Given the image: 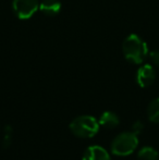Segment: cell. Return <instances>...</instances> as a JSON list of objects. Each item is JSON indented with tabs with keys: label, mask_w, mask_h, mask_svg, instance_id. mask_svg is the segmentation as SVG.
Segmentation results:
<instances>
[{
	"label": "cell",
	"mask_w": 159,
	"mask_h": 160,
	"mask_svg": "<svg viewBox=\"0 0 159 160\" xmlns=\"http://www.w3.org/2000/svg\"><path fill=\"white\" fill-rule=\"evenodd\" d=\"M122 51L125 59L134 64H141L148 55L147 44L136 34H131L125 38Z\"/></svg>",
	"instance_id": "cell-1"
},
{
	"label": "cell",
	"mask_w": 159,
	"mask_h": 160,
	"mask_svg": "<svg viewBox=\"0 0 159 160\" xmlns=\"http://www.w3.org/2000/svg\"><path fill=\"white\" fill-rule=\"evenodd\" d=\"M99 125V122L94 117L84 114L73 119L69 125V128L73 135L80 138H91L98 133Z\"/></svg>",
	"instance_id": "cell-2"
},
{
	"label": "cell",
	"mask_w": 159,
	"mask_h": 160,
	"mask_svg": "<svg viewBox=\"0 0 159 160\" xmlns=\"http://www.w3.org/2000/svg\"><path fill=\"white\" fill-rule=\"evenodd\" d=\"M138 145V138L135 133L123 132L115 137L110 146L111 152L116 156H129L136 149Z\"/></svg>",
	"instance_id": "cell-3"
},
{
	"label": "cell",
	"mask_w": 159,
	"mask_h": 160,
	"mask_svg": "<svg viewBox=\"0 0 159 160\" xmlns=\"http://www.w3.org/2000/svg\"><path fill=\"white\" fill-rule=\"evenodd\" d=\"M12 8L17 18L27 20L39 10L38 0H13Z\"/></svg>",
	"instance_id": "cell-4"
},
{
	"label": "cell",
	"mask_w": 159,
	"mask_h": 160,
	"mask_svg": "<svg viewBox=\"0 0 159 160\" xmlns=\"http://www.w3.org/2000/svg\"><path fill=\"white\" fill-rule=\"evenodd\" d=\"M156 80V72L153 65L144 64L137 70L136 73V82L141 87L145 88L148 87L155 82Z\"/></svg>",
	"instance_id": "cell-5"
},
{
	"label": "cell",
	"mask_w": 159,
	"mask_h": 160,
	"mask_svg": "<svg viewBox=\"0 0 159 160\" xmlns=\"http://www.w3.org/2000/svg\"><path fill=\"white\" fill-rule=\"evenodd\" d=\"M82 160H111L110 155L105 148L94 145L89 146L84 152Z\"/></svg>",
	"instance_id": "cell-6"
},
{
	"label": "cell",
	"mask_w": 159,
	"mask_h": 160,
	"mask_svg": "<svg viewBox=\"0 0 159 160\" xmlns=\"http://www.w3.org/2000/svg\"><path fill=\"white\" fill-rule=\"evenodd\" d=\"M39 10L46 15H56L61 10V3L59 0H42L39 2Z\"/></svg>",
	"instance_id": "cell-7"
},
{
	"label": "cell",
	"mask_w": 159,
	"mask_h": 160,
	"mask_svg": "<svg viewBox=\"0 0 159 160\" xmlns=\"http://www.w3.org/2000/svg\"><path fill=\"white\" fill-rule=\"evenodd\" d=\"M99 124L105 127L106 128H115L119 125L120 120L119 117L112 111H106L100 116L99 118Z\"/></svg>",
	"instance_id": "cell-8"
},
{
	"label": "cell",
	"mask_w": 159,
	"mask_h": 160,
	"mask_svg": "<svg viewBox=\"0 0 159 160\" xmlns=\"http://www.w3.org/2000/svg\"><path fill=\"white\" fill-rule=\"evenodd\" d=\"M137 158L138 160H159V154L155 148L151 146H145L140 149Z\"/></svg>",
	"instance_id": "cell-9"
},
{
	"label": "cell",
	"mask_w": 159,
	"mask_h": 160,
	"mask_svg": "<svg viewBox=\"0 0 159 160\" xmlns=\"http://www.w3.org/2000/svg\"><path fill=\"white\" fill-rule=\"evenodd\" d=\"M147 116L149 121L154 123H159V97L149 102L147 107Z\"/></svg>",
	"instance_id": "cell-10"
},
{
	"label": "cell",
	"mask_w": 159,
	"mask_h": 160,
	"mask_svg": "<svg viewBox=\"0 0 159 160\" xmlns=\"http://www.w3.org/2000/svg\"><path fill=\"white\" fill-rule=\"evenodd\" d=\"M11 138H12V128L9 125H7L4 128V137L3 142H2V145L4 148H8L11 145Z\"/></svg>",
	"instance_id": "cell-11"
},
{
	"label": "cell",
	"mask_w": 159,
	"mask_h": 160,
	"mask_svg": "<svg viewBox=\"0 0 159 160\" xmlns=\"http://www.w3.org/2000/svg\"><path fill=\"white\" fill-rule=\"evenodd\" d=\"M144 130V123L142 121H135L132 125V132L135 133L136 135L141 134Z\"/></svg>",
	"instance_id": "cell-12"
},
{
	"label": "cell",
	"mask_w": 159,
	"mask_h": 160,
	"mask_svg": "<svg viewBox=\"0 0 159 160\" xmlns=\"http://www.w3.org/2000/svg\"><path fill=\"white\" fill-rule=\"evenodd\" d=\"M149 59H151L152 63L159 68V50L152 51V52L149 53Z\"/></svg>",
	"instance_id": "cell-13"
}]
</instances>
